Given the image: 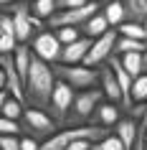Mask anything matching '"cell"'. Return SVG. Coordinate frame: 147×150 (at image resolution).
<instances>
[{
  "instance_id": "603a6c76",
  "label": "cell",
  "mask_w": 147,
  "mask_h": 150,
  "mask_svg": "<svg viewBox=\"0 0 147 150\" xmlns=\"http://www.w3.org/2000/svg\"><path fill=\"white\" fill-rule=\"evenodd\" d=\"M91 150H124V145H122V140H119L114 132H109L107 137L91 142Z\"/></svg>"
},
{
  "instance_id": "30bf717a",
  "label": "cell",
  "mask_w": 147,
  "mask_h": 150,
  "mask_svg": "<svg viewBox=\"0 0 147 150\" xmlns=\"http://www.w3.org/2000/svg\"><path fill=\"white\" fill-rule=\"evenodd\" d=\"M99 89H101V94H104V99L107 102H114L122 107V89H119V84H117V76H114V71H112V66H104L101 64L99 66Z\"/></svg>"
},
{
  "instance_id": "2e32d148",
  "label": "cell",
  "mask_w": 147,
  "mask_h": 150,
  "mask_svg": "<svg viewBox=\"0 0 147 150\" xmlns=\"http://www.w3.org/2000/svg\"><path fill=\"white\" fill-rule=\"evenodd\" d=\"M101 13H104V18H107L109 28H117L119 23L127 21V16H124V3H122V0H109V3H104Z\"/></svg>"
},
{
  "instance_id": "9c48e42d",
  "label": "cell",
  "mask_w": 147,
  "mask_h": 150,
  "mask_svg": "<svg viewBox=\"0 0 147 150\" xmlns=\"http://www.w3.org/2000/svg\"><path fill=\"white\" fill-rule=\"evenodd\" d=\"M117 28H109L107 33H101L99 38L91 41L89 46V54H86L84 64L86 66H101L104 61H109V56L114 54V43H117Z\"/></svg>"
},
{
  "instance_id": "7a4b0ae2",
  "label": "cell",
  "mask_w": 147,
  "mask_h": 150,
  "mask_svg": "<svg viewBox=\"0 0 147 150\" xmlns=\"http://www.w3.org/2000/svg\"><path fill=\"white\" fill-rule=\"evenodd\" d=\"M53 74H56V79L66 81L76 92L99 87V66H86V64H53Z\"/></svg>"
},
{
  "instance_id": "7c38bea8",
  "label": "cell",
  "mask_w": 147,
  "mask_h": 150,
  "mask_svg": "<svg viewBox=\"0 0 147 150\" xmlns=\"http://www.w3.org/2000/svg\"><path fill=\"white\" fill-rule=\"evenodd\" d=\"M145 102H147V71H145V74H139L137 79L132 81V110L127 112V115L134 117V120H142V117H145V115H142Z\"/></svg>"
},
{
  "instance_id": "d590c367",
  "label": "cell",
  "mask_w": 147,
  "mask_h": 150,
  "mask_svg": "<svg viewBox=\"0 0 147 150\" xmlns=\"http://www.w3.org/2000/svg\"><path fill=\"white\" fill-rule=\"evenodd\" d=\"M99 3H109V0H99Z\"/></svg>"
},
{
  "instance_id": "4fadbf2b",
  "label": "cell",
  "mask_w": 147,
  "mask_h": 150,
  "mask_svg": "<svg viewBox=\"0 0 147 150\" xmlns=\"http://www.w3.org/2000/svg\"><path fill=\"white\" fill-rule=\"evenodd\" d=\"M114 135L122 140L124 150H132L134 148V140H137V135H139V122L134 117H119V122L114 125Z\"/></svg>"
},
{
  "instance_id": "ba28073f",
  "label": "cell",
  "mask_w": 147,
  "mask_h": 150,
  "mask_svg": "<svg viewBox=\"0 0 147 150\" xmlns=\"http://www.w3.org/2000/svg\"><path fill=\"white\" fill-rule=\"evenodd\" d=\"M31 48L38 59H43L48 64H58V59H61V41L56 38V31H43L41 28L31 38Z\"/></svg>"
},
{
  "instance_id": "4316f807",
  "label": "cell",
  "mask_w": 147,
  "mask_h": 150,
  "mask_svg": "<svg viewBox=\"0 0 147 150\" xmlns=\"http://www.w3.org/2000/svg\"><path fill=\"white\" fill-rule=\"evenodd\" d=\"M18 46L15 36H8V33H0V54H13Z\"/></svg>"
},
{
  "instance_id": "7402d4cb",
  "label": "cell",
  "mask_w": 147,
  "mask_h": 150,
  "mask_svg": "<svg viewBox=\"0 0 147 150\" xmlns=\"http://www.w3.org/2000/svg\"><path fill=\"white\" fill-rule=\"evenodd\" d=\"M25 112V102H20V99H15V97H8L5 99V104L0 107V115L8 120H20Z\"/></svg>"
},
{
  "instance_id": "83f0119b",
  "label": "cell",
  "mask_w": 147,
  "mask_h": 150,
  "mask_svg": "<svg viewBox=\"0 0 147 150\" xmlns=\"http://www.w3.org/2000/svg\"><path fill=\"white\" fill-rule=\"evenodd\" d=\"M0 148L3 150H20V137L18 135H0Z\"/></svg>"
},
{
  "instance_id": "484cf974",
  "label": "cell",
  "mask_w": 147,
  "mask_h": 150,
  "mask_svg": "<svg viewBox=\"0 0 147 150\" xmlns=\"http://www.w3.org/2000/svg\"><path fill=\"white\" fill-rule=\"evenodd\" d=\"M0 33L15 36V23H13V16H10L8 10H0Z\"/></svg>"
},
{
  "instance_id": "8fae6325",
  "label": "cell",
  "mask_w": 147,
  "mask_h": 150,
  "mask_svg": "<svg viewBox=\"0 0 147 150\" xmlns=\"http://www.w3.org/2000/svg\"><path fill=\"white\" fill-rule=\"evenodd\" d=\"M89 46H91V38H86V36L76 38L74 43L61 46V59H58V64H84L86 54H89Z\"/></svg>"
},
{
  "instance_id": "8992f818",
  "label": "cell",
  "mask_w": 147,
  "mask_h": 150,
  "mask_svg": "<svg viewBox=\"0 0 147 150\" xmlns=\"http://www.w3.org/2000/svg\"><path fill=\"white\" fill-rule=\"evenodd\" d=\"M101 5L99 0H89V3H84L81 8H69V10H56L53 16L46 21L48 28H63V25H74V28H81V25L89 21V18L94 16V13H99Z\"/></svg>"
},
{
  "instance_id": "d6986e66",
  "label": "cell",
  "mask_w": 147,
  "mask_h": 150,
  "mask_svg": "<svg viewBox=\"0 0 147 150\" xmlns=\"http://www.w3.org/2000/svg\"><path fill=\"white\" fill-rule=\"evenodd\" d=\"M56 10H58L56 8V0H33L31 3V16L38 18V21H43V23L53 16Z\"/></svg>"
},
{
  "instance_id": "ffe728a7",
  "label": "cell",
  "mask_w": 147,
  "mask_h": 150,
  "mask_svg": "<svg viewBox=\"0 0 147 150\" xmlns=\"http://www.w3.org/2000/svg\"><path fill=\"white\" fill-rule=\"evenodd\" d=\"M117 33H119V36H127V38L147 41V31H145V25L137 23V21H124V23H119V25H117Z\"/></svg>"
},
{
  "instance_id": "44dd1931",
  "label": "cell",
  "mask_w": 147,
  "mask_h": 150,
  "mask_svg": "<svg viewBox=\"0 0 147 150\" xmlns=\"http://www.w3.org/2000/svg\"><path fill=\"white\" fill-rule=\"evenodd\" d=\"M147 48V41H137V38H127V36H117V43H114V54H132V51H145Z\"/></svg>"
},
{
  "instance_id": "e575fe53",
  "label": "cell",
  "mask_w": 147,
  "mask_h": 150,
  "mask_svg": "<svg viewBox=\"0 0 147 150\" xmlns=\"http://www.w3.org/2000/svg\"><path fill=\"white\" fill-rule=\"evenodd\" d=\"M142 25H145V31H147V18H145V21H142Z\"/></svg>"
},
{
  "instance_id": "d6a6232c",
  "label": "cell",
  "mask_w": 147,
  "mask_h": 150,
  "mask_svg": "<svg viewBox=\"0 0 147 150\" xmlns=\"http://www.w3.org/2000/svg\"><path fill=\"white\" fill-rule=\"evenodd\" d=\"M0 89H5V71H3V66H0Z\"/></svg>"
},
{
  "instance_id": "9a60e30c",
  "label": "cell",
  "mask_w": 147,
  "mask_h": 150,
  "mask_svg": "<svg viewBox=\"0 0 147 150\" xmlns=\"http://www.w3.org/2000/svg\"><path fill=\"white\" fill-rule=\"evenodd\" d=\"M109 31V23H107V18H104V13H94L89 21H86L84 25H81V36H86V38H99L101 33H107Z\"/></svg>"
},
{
  "instance_id": "3957f363",
  "label": "cell",
  "mask_w": 147,
  "mask_h": 150,
  "mask_svg": "<svg viewBox=\"0 0 147 150\" xmlns=\"http://www.w3.org/2000/svg\"><path fill=\"white\" fill-rule=\"evenodd\" d=\"M13 16V23H15V41L18 43H31V38L43 28V21L31 16V3L28 0H18L13 5L5 8Z\"/></svg>"
},
{
  "instance_id": "6da1fadb",
  "label": "cell",
  "mask_w": 147,
  "mask_h": 150,
  "mask_svg": "<svg viewBox=\"0 0 147 150\" xmlns=\"http://www.w3.org/2000/svg\"><path fill=\"white\" fill-rule=\"evenodd\" d=\"M56 87V74H53V64L43 61L33 54L28 74L23 81V92H25V104L36 107V110H48L51 94Z\"/></svg>"
},
{
  "instance_id": "f35d334b",
  "label": "cell",
  "mask_w": 147,
  "mask_h": 150,
  "mask_svg": "<svg viewBox=\"0 0 147 150\" xmlns=\"http://www.w3.org/2000/svg\"><path fill=\"white\" fill-rule=\"evenodd\" d=\"M0 150H3V148H0Z\"/></svg>"
},
{
  "instance_id": "74e56055",
  "label": "cell",
  "mask_w": 147,
  "mask_h": 150,
  "mask_svg": "<svg viewBox=\"0 0 147 150\" xmlns=\"http://www.w3.org/2000/svg\"><path fill=\"white\" fill-rule=\"evenodd\" d=\"M142 120H147V117H142Z\"/></svg>"
},
{
  "instance_id": "52a82bcc",
  "label": "cell",
  "mask_w": 147,
  "mask_h": 150,
  "mask_svg": "<svg viewBox=\"0 0 147 150\" xmlns=\"http://www.w3.org/2000/svg\"><path fill=\"white\" fill-rule=\"evenodd\" d=\"M74 92H76L74 87H69L61 79H56L53 94H51V102H48V110H46L56 122H66L69 110H71V104H74Z\"/></svg>"
},
{
  "instance_id": "f1b7e54d",
  "label": "cell",
  "mask_w": 147,
  "mask_h": 150,
  "mask_svg": "<svg viewBox=\"0 0 147 150\" xmlns=\"http://www.w3.org/2000/svg\"><path fill=\"white\" fill-rule=\"evenodd\" d=\"M20 150H41V142L31 135H23L20 137Z\"/></svg>"
},
{
  "instance_id": "8d00e7d4",
  "label": "cell",
  "mask_w": 147,
  "mask_h": 150,
  "mask_svg": "<svg viewBox=\"0 0 147 150\" xmlns=\"http://www.w3.org/2000/svg\"><path fill=\"white\" fill-rule=\"evenodd\" d=\"M28 3H33V0H28Z\"/></svg>"
},
{
  "instance_id": "d4e9b609",
  "label": "cell",
  "mask_w": 147,
  "mask_h": 150,
  "mask_svg": "<svg viewBox=\"0 0 147 150\" xmlns=\"http://www.w3.org/2000/svg\"><path fill=\"white\" fill-rule=\"evenodd\" d=\"M20 132H23L20 120H8L0 115V135H20Z\"/></svg>"
},
{
  "instance_id": "277c9868",
  "label": "cell",
  "mask_w": 147,
  "mask_h": 150,
  "mask_svg": "<svg viewBox=\"0 0 147 150\" xmlns=\"http://www.w3.org/2000/svg\"><path fill=\"white\" fill-rule=\"evenodd\" d=\"M104 102V94H101L99 87H91V89H81L79 94H74V104H71L69 110V117L66 122L69 125H84L89 122L94 115V110Z\"/></svg>"
},
{
  "instance_id": "836d02e7",
  "label": "cell",
  "mask_w": 147,
  "mask_h": 150,
  "mask_svg": "<svg viewBox=\"0 0 147 150\" xmlns=\"http://www.w3.org/2000/svg\"><path fill=\"white\" fill-rule=\"evenodd\" d=\"M142 61H145V71H147V48L142 51Z\"/></svg>"
},
{
  "instance_id": "4dcf8cb0",
  "label": "cell",
  "mask_w": 147,
  "mask_h": 150,
  "mask_svg": "<svg viewBox=\"0 0 147 150\" xmlns=\"http://www.w3.org/2000/svg\"><path fill=\"white\" fill-rule=\"evenodd\" d=\"M13 3H18V0H0V10H5L8 5H13Z\"/></svg>"
},
{
  "instance_id": "5b68a950",
  "label": "cell",
  "mask_w": 147,
  "mask_h": 150,
  "mask_svg": "<svg viewBox=\"0 0 147 150\" xmlns=\"http://www.w3.org/2000/svg\"><path fill=\"white\" fill-rule=\"evenodd\" d=\"M20 125H23V132H28L38 142H43L46 137H51L58 130V122L46 110H36V107H25L23 117H20Z\"/></svg>"
},
{
  "instance_id": "ac0fdd59",
  "label": "cell",
  "mask_w": 147,
  "mask_h": 150,
  "mask_svg": "<svg viewBox=\"0 0 147 150\" xmlns=\"http://www.w3.org/2000/svg\"><path fill=\"white\" fill-rule=\"evenodd\" d=\"M122 3H124V16H127V21L142 23L147 18V0H122Z\"/></svg>"
},
{
  "instance_id": "e0dca14e",
  "label": "cell",
  "mask_w": 147,
  "mask_h": 150,
  "mask_svg": "<svg viewBox=\"0 0 147 150\" xmlns=\"http://www.w3.org/2000/svg\"><path fill=\"white\" fill-rule=\"evenodd\" d=\"M117 56H119L124 71L129 74L132 79H137L139 74H145V61H142V54H139V51H132V54H117Z\"/></svg>"
},
{
  "instance_id": "f546056e",
  "label": "cell",
  "mask_w": 147,
  "mask_h": 150,
  "mask_svg": "<svg viewBox=\"0 0 147 150\" xmlns=\"http://www.w3.org/2000/svg\"><path fill=\"white\" fill-rule=\"evenodd\" d=\"M66 150H91V140H84V137H79V140L69 142Z\"/></svg>"
},
{
  "instance_id": "5bb4252c",
  "label": "cell",
  "mask_w": 147,
  "mask_h": 150,
  "mask_svg": "<svg viewBox=\"0 0 147 150\" xmlns=\"http://www.w3.org/2000/svg\"><path fill=\"white\" fill-rule=\"evenodd\" d=\"M119 115H122V107L114 102H101L96 110H94L91 120L89 122H94V125H104V127H114L117 122H119Z\"/></svg>"
},
{
  "instance_id": "1f68e13d",
  "label": "cell",
  "mask_w": 147,
  "mask_h": 150,
  "mask_svg": "<svg viewBox=\"0 0 147 150\" xmlns=\"http://www.w3.org/2000/svg\"><path fill=\"white\" fill-rule=\"evenodd\" d=\"M8 92H5V89H0V107H3V104H5V99H8Z\"/></svg>"
},
{
  "instance_id": "cb8c5ba5",
  "label": "cell",
  "mask_w": 147,
  "mask_h": 150,
  "mask_svg": "<svg viewBox=\"0 0 147 150\" xmlns=\"http://www.w3.org/2000/svg\"><path fill=\"white\" fill-rule=\"evenodd\" d=\"M56 38L61 41V46H66V43H74L76 38H81V28H74V25L56 28Z\"/></svg>"
}]
</instances>
